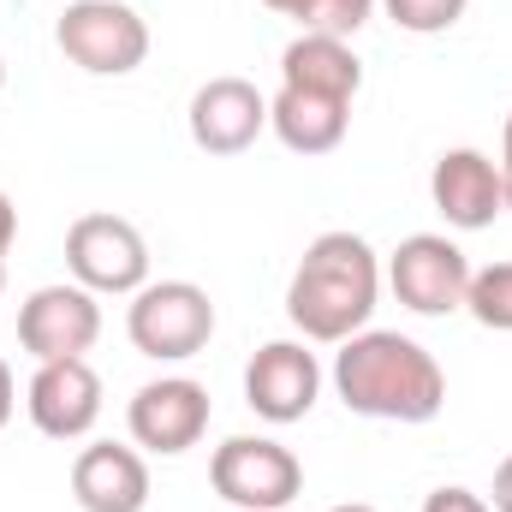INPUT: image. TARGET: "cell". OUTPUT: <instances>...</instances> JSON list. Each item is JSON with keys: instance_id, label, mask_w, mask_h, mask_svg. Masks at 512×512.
Listing matches in <instances>:
<instances>
[{"instance_id": "cell-12", "label": "cell", "mask_w": 512, "mask_h": 512, "mask_svg": "<svg viewBox=\"0 0 512 512\" xmlns=\"http://www.w3.org/2000/svg\"><path fill=\"white\" fill-rule=\"evenodd\" d=\"M429 197L435 209L447 215V227L459 233H483L495 227V215L507 209V185H501V161L459 143V149H441L435 155V173H429Z\"/></svg>"}, {"instance_id": "cell-10", "label": "cell", "mask_w": 512, "mask_h": 512, "mask_svg": "<svg viewBox=\"0 0 512 512\" xmlns=\"http://www.w3.org/2000/svg\"><path fill=\"white\" fill-rule=\"evenodd\" d=\"M322 399V364L310 352V340H268L256 346V358L245 364V405L262 423L286 429L304 423Z\"/></svg>"}, {"instance_id": "cell-19", "label": "cell", "mask_w": 512, "mask_h": 512, "mask_svg": "<svg viewBox=\"0 0 512 512\" xmlns=\"http://www.w3.org/2000/svg\"><path fill=\"white\" fill-rule=\"evenodd\" d=\"M465 6H471V0H382V12L399 30H411V36H441V30H453V24L465 18Z\"/></svg>"}, {"instance_id": "cell-21", "label": "cell", "mask_w": 512, "mask_h": 512, "mask_svg": "<svg viewBox=\"0 0 512 512\" xmlns=\"http://www.w3.org/2000/svg\"><path fill=\"white\" fill-rule=\"evenodd\" d=\"M12 239H18V209H12V197L0 191V262H6V251H12Z\"/></svg>"}, {"instance_id": "cell-22", "label": "cell", "mask_w": 512, "mask_h": 512, "mask_svg": "<svg viewBox=\"0 0 512 512\" xmlns=\"http://www.w3.org/2000/svg\"><path fill=\"white\" fill-rule=\"evenodd\" d=\"M12 405H18V382H12V370H6V358H0V429L12 423Z\"/></svg>"}, {"instance_id": "cell-4", "label": "cell", "mask_w": 512, "mask_h": 512, "mask_svg": "<svg viewBox=\"0 0 512 512\" xmlns=\"http://www.w3.org/2000/svg\"><path fill=\"white\" fill-rule=\"evenodd\" d=\"M209 483L239 512H286L304 495V465L274 435H227L209 459Z\"/></svg>"}, {"instance_id": "cell-9", "label": "cell", "mask_w": 512, "mask_h": 512, "mask_svg": "<svg viewBox=\"0 0 512 512\" xmlns=\"http://www.w3.org/2000/svg\"><path fill=\"white\" fill-rule=\"evenodd\" d=\"M126 429L131 447H143V453H161V459L191 453L209 435V387L191 382V376L143 382L126 405Z\"/></svg>"}, {"instance_id": "cell-7", "label": "cell", "mask_w": 512, "mask_h": 512, "mask_svg": "<svg viewBox=\"0 0 512 512\" xmlns=\"http://www.w3.org/2000/svg\"><path fill=\"white\" fill-rule=\"evenodd\" d=\"M387 286L417 316H453L465 310V292H471V256L447 233H411L387 256Z\"/></svg>"}, {"instance_id": "cell-24", "label": "cell", "mask_w": 512, "mask_h": 512, "mask_svg": "<svg viewBox=\"0 0 512 512\" xmlns=\"http://www.w3.org/2000/svg\"><path fill=\"white\" fill-rule=\"evenodd\" d=\"M501 185H507V209H512V114H507V131H501Z\"/></svg>"}, {"instance_id": "cell-6", "label": "cell", "mask_w": 512, "mask_h": 512, "mask_svg": "<svg viewBox=\"0 0 512 512\" xmlns=\"http://www.w3.org/2000/svg\"><path fill=\"white\" fill-rule=\"evenodd\" d=\"M66 268L96 298L102 292L131 298V292L149 286V245H143V233L131 227L126 215L96 209V215H78L72 221V233H66Z\"/></svg>"}, {"instance_id": "cell-5", "label": "cell", "mask_w": 512, "mask_h": 512, "mask_svg": "<svg viewBox=\"0 0 512 512\" xmlns=\"http://www.w3.org/2000/svg\"><path fill=\"white\" fill-rule=\"evenodd\" d=\"M54 42L90 78H126L149 60V24L126 0H72L54 24Z\"/></svg>"}, {"instance_id": "cell-14", "label": "cell", "mask_w": 512, "mask_h": 512, "mask_svg": "<svg viewBox=\"0 0 512 512\" xmlns=\"http://www.w3.org/2000/svg\"><path fill=\"white\" fill-rule=\"evenodd\" d=\"M72 501L84 512H143L149 507V459L120 441H90L72 459Z\"/></svg>"}, {"instance_id": "cell-2", "label": "cell", "mask_w": 512, "mask_h": 512, "mask_svg": "<svg viewBox=\"0 0 512 512\" xmlns=\"http://www.w3.org/2000/svg\"><path fill=\"white\" fill-rule=\"evenodd\" d=\"M334 393L346 399V411L376 423H435L447 405V376L411 334L364 328L334 352Z\"/></svg>"}, {"instance_id": "cell-1", "label": "cell", "mask_w": 512, "mask_h": 512, "mask_svg": "<svg viewBox=\"0 0 512 512\" xmlns=\"http://www.w3.org/2000/svg\"><path fill=\"white\" fill-rule=\"evenodd\" d=\"M376 304H382V262L370 251V239L346 227L316 233L286 280V316L310 346H340L364 334Z\"/></svg>"}, {"instance_id": "cell-25", "label": "cell", "mask_w": 512, "mask_h": 512, "mask_svg": "<svg viewBox=\"0 0 512 512\" xmlns=\"http://www.w3.org/2000/svg\"><path fill=\"white\" fill-rule=\"evenodd\" d=\"M262 6H268V12H280V18H298L310 0H262Z\"/></svg>"}, {"instance_id": "cell-28", "label": "cell", "mask_w": 512, "mask_h": 512, "mask_svg": "<svg viewBox=\"0 0 512 512\" xmlns=\"http://www.w3.org/2000/svg\"><path fill=\"white\" fill-rule=\"evenodd\" d=\"M0 90H6V60H0Z\"/></svg>"}, {"instance_id": "cell-18", "label": "cell", "mask_w": 512, "mask_h": 512, "mask_svg": "<svg viewBox=\"0 0 512 512\" xmlns=\"http://www.w3.org/2000/svg\"><path fill=\"white\" fill-rule=\"evenodd\" d=\"M376 6L382 0H310L304 12H298V30H310V36H340V42H352L370 18H376Z\"/></svg>"}, {"instance_id": "cell-23", "label": "cell", "mask_w": 512, "mask_h": 512, "mask_svg": "<svg viewBox=\"0 0 512 512\" xmlns=\"http://www.w3.org/2000/svg\"><path fill=\"white\" fill-rule=\"evenodd\" d=\"M495 512H512V453L501 459V471H495Z\"/></svg>"}, {"instance_id": "cell-17", "label": "cell", "mask_w": 512, "mask_h": 512, "mask_svg": "<svg viewBox=\"0 0 512 512\" xmlns=\"http://www.w3.org/2000/svg\"><path fill=\"white\" fill-rule=\"evenodd\" d=\"M465 310L495 328L512 334V262H489V268H471V292H465Z\"/></svg>"}, {"instance_id": "cell-13", "label": "cell", "mask_w": 512, "mask_h": 512, "mask_svg": "<svg viewBox=\"0 0 512 512\" xmlns=\"http://www.w3.org/2000/svg\"><path fill=\"white\" fill-rule=\"evenodd\" d=\"M191 143L203 155H245L256 137L268 131V96L256 90L251 78H209L191 96Z\"/></svg>"}, {"instance_id": "cell-20", "label": "cell", "mask_w": 512, "mask_h": 512, "mask_svg": "<svg viewBox=\"0 0 512 512\" xmlns=\"http://www.w3.org/2000/svg\"><path fill=\"white\" fill-rule=\"evenodd\" d=\"M423 512H495L477 489H459V483H447V489H435L429 501H423Z\"/></svg>"}, {"instance_id": "cell-8", "label": "cell", "mask_w": 512, "mask_h": 512, "mask_svg": "<svg viewBox=\"0 0 512 512\" xmlns=\"http://www.w3.org/2000/svg\"><path fill=\"white\" fill-rule=\"evenodd\" d=\"M96 340H102V304H96V292L78 286V280L36 286V292L18 304V346H24L36 364L84 358Z\"/></svg>"}, {"instance_id": "cell-11", "label": "cell", "mask_w": 512, "mask_h": 512, "mask_svg": "<svg viewBox=\"0 0 512 512\" xmlns=\"http://www.w3.org/2000/svg\"><path fill=\"white\" fill-rule=\"evenodd\" d=\"M24 411L48 441H84L102 417V376L90 370V358L36 364V376L24 387Z\"/></svg>"}, {"instance_id": "cell-16", "label": "cell", "mask_w": 512, "mask_h": 512, "mask_svg": "<svg viewBox=\"0 0 512 512\" xmlns=\"http://www.w3.org/2000/svg\"><path fill=\"white\" fill-rule=\"evenodd\" d=\"M268 131L292 149V155H334L352 131V102L334 96H310V90H274L268 96Z\"/></svg>"}, {"instance_id": "cell-15", "label": "cell", "mask_w": 512, "mask_h": 512, "mask_svg": "<svg viewBox=\"0 0 512 512\" xmlns=\"http://www.w3.org/2000/svg\"><path fill=\"white\" fill-rule=\"evenodd\" d=\"M280 84H286V90H310V96L352 102V96L364 90V60H358L352 42H340V36H310V30H298V36L280 48Z\"/></svg>"}, {"instance_id": "cell-3", "label": "cell", "mask_w": 512, "mask_h": 512, "mask_svg": "<svg viewBox=\"0 0 512 512\" xmlns=\"http://www.w3.org/2000/svg\"><path fill=\"white\" fill-rule=\"evenodd\" d=\"M131 346L155 364H185L215 340V298L197 280H149L126 310Z\"/></svg>"}, {"instance_id": "cell-26", "label": "cell", "mask_w": 512, "mask_h": 512, "mask_svg": "<svg viewBox=\"0 0 512 512\" xmlns=\"http://www.w3.org/2000/svg\"><path fill=\"white\" fill-rule=\"evenodd\" d=\"M328 512H376L370 501H346V507H328Z\"/></svg>"}, {"instance_id": "cell-27", "label": "cell", "mask_w": 512, "mask_h": 512, "mask_svg": "<svg viewBox=\"0 0 512 512\" xmlns=\"http://www.w3.org/2000/svg\"><path fill=\"white\" fill-rule=\"evenodd\" d=\"M0 292H6V262H0Z\"/></svg>"}]
</instances>
